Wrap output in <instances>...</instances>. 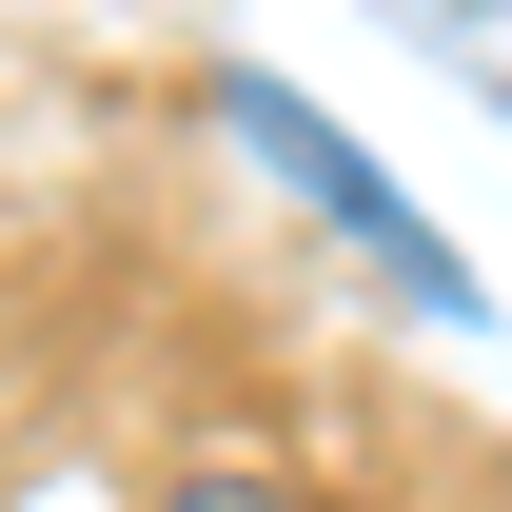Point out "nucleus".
<instances>
[{"instance_id": "f03ea898", "label": "nucleus", "mask_w": 512, "mask_h": 512, "mask_svg": "<svg viewBox=\"0 0 512 512\" xmlns=\"http://www.w3.org/2000/svg\"><path fill=\"white\" fill-rule=\"evenodd\" d=\"M414 20L453 40V79H473V99H512V0H414Z\"/></svg>"}, {"instance_id": "f257e3e1", "label": "nucleus", "mask_w": 512, "mask_h": 512, "mask_svg": "<svg viewBox=\"0 0 512 512\" xmlns=\"http://www.w3.org/2000/svg\"><path fill=\"white\" fill-rule=\"evenodd\" d=\"M237 138H256V158H276V178H296V197H316V217H335V237H355V256H375V276H394V296H414V316H473V276H453V256H434V217H414V197H394L375 158H355V138L316 119V99H276V79H237Z\"/></svg>"}, {"instance_id": "7ed1b4c3", "label": "nucleus", "mask_w": 512, "mask_h": 512, "mask_svg": "<svg viewBox=\"0 0 512 512\" xmlns=\"http://www.w3.org/2000/svg\"><path fill=\"white\" fill-rule=\"evenodd\" d=\"M158 512H316V493H276V473H178Z\"/></svg>"}]
</instances>
